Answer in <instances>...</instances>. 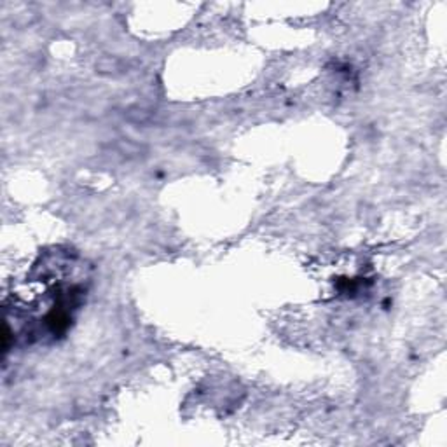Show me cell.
Returning a JSON list of instances; mask_svg holds the SVG:
<instances>
[{
  "instance_id": "3",
  "label": "cell",
  "mask_w": 447,
  "mask_h": 447,
  "mask_svg": "<svg viewBox=\"0 0 447 447\" xmlns=\"http://www.w3.org/2000/svg\"><path fill=\"white\" fill-rule=\"evenodd\" d=\"M98 68H100V72H116V70H117V61L107 58V60L100 61Z\"/></svg>"
},
{
  "instance_id": "2",
  "label": "cell",
  "mask_w": 447,
  "mask_h": 447,
  "mask_svg": "<svg viewBox=\"0 0 447 447\" xmlns=\"http://www.w3.org/2000/svg\"><path fill=\"white\" fill-rule=\"evenodd\" d=\"M117 149L124 156H138L142 152V147L138 144H135V142H131V140H121L117 144Z\"/></svg>"
},
{
  "instance_id": "1",
  "label": "cell",
  "mask_w": 447,
  "mask_h": 447,
  "mask_svg": "<svg viewBox=\"0 0 447 447\" xmlns=\"http://www.w3.org/2000/svg\"><path fill=\"white\" fill-rule=\"evenodd\" d=\"M128 119L131 121V123L144 124V123H147V121L150 119V112L145 110V108L133 107V108H129V110H128Z\"/></svg>"
}]
</instances>
